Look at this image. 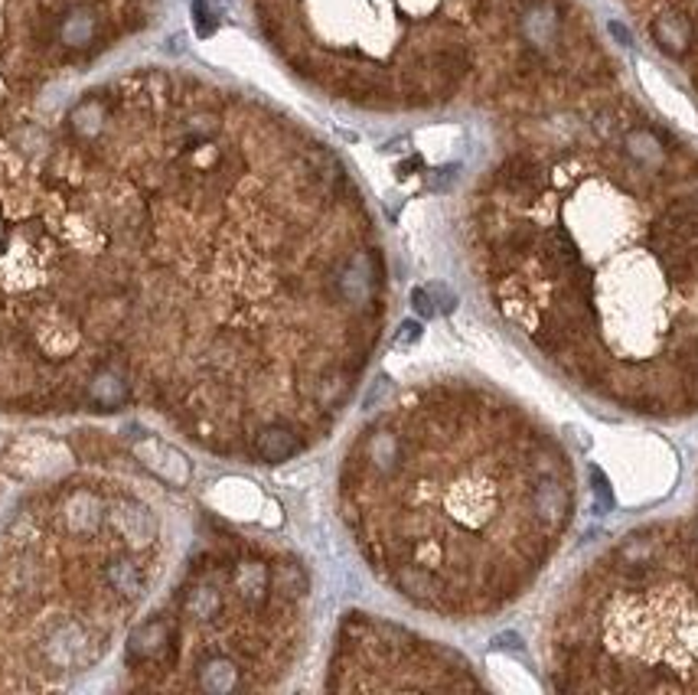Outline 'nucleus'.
<instances>
[{"mask_svg": "<svg viewBox=\"0 0 698 695\" xmlns=\"http://www.w3.org/2000/svg\"><path fill=\"white\" fill-rule=\"evenodd\" d=\"M506 105L470 213L500 314L604 402L698 408V154L617 76Z\"/></svg>", "mask_w": 698, "mask_h": 695, "instance_id": "f257e3e1", "label": "nucleus"}, {"mask_svg": "<svg viewBox=\"0 0 698 695\" xmlns=\"http://www.w3.org/2000/svg\"><path fill=\"white\" fill-rule=\"evenodd\" d=\"M340 493L369 565L447 617L522 598L578 513L562 441L473 386L425 389L375 418L349 447Z\"/></svg>", "mask_w": 698, "mask_h": 695, "instance_id": "f03ea898", "label": "nucleus"}, {"mask_svg": "<svg viewBox=\"0 0 698 695\" xmlns=\"http://www.w3.org/2000/svg\"><path fill=\"white\" fill-rule=\"evenodd\" d=\"M300 82L369 112L451 102L477 69L500 0H248Z\"/></svg>", "mask_w": 698, "mask_h": 695, "instance_id": "7ed1b4c3", "label": "nucleus"}, {"mask_svg": "<svg viewBox=\"0 0 698 695\" xmlns=\"http://www.w3.org/2000/svg\"><path fill=\"white\" fill-rule=\"evenodd\" d=\"M649 43L685 69L698 92V0H623Z\"/></svg>", "mask_w": 698, "mask_h": 695, "instance_id": "20e7f679", "label": "nucleus"}, {"mask_svg": "<svg viewBox=\"0 0 698 695\" xmlns=\"http://www.w3.org/2000/svg\"><path fill=\"white\" fill-rule=\"evenodd\" d=\"M92 398L95 402H102L105 408H108V405H118V402H124V386H121L115 376H98L92 382Z\"/></svg>", "mask_w": 698, "mask_h": 695, "instance_id": "39448f33", "label": "nucleus"}, {"mask_svg": "<svg viewBox=\"0 0 698 695\" xmlns=\"http://www.w3.org/2000/svg\"><path fill=\"white\" fill-rule=\"evenodd\" d=\"M411 301H415V310H421L425 317H431V314H435V307H431V301H427V291H425V288H418V291L411 294Z\"/></svg>", "mask_w": 698, "mask_h": 695, "instance_id": "423d86ee", "label": "nucleus"}, {"mask_svg": "<svg viewBox=\"0 0 698 695\" xmlns=\"http://www.w3.org/2000/svg\"><path fill=\"white\" fill-rule=\"evenodd\" d=\"M418 336H421V326H418V324H405L395 343H411V340H418Z\"/></svg>", "mask_w": 698, "mask_h": 695, "instance_id": "0eeeda50", "label": "nucleus"}]
</instances>
